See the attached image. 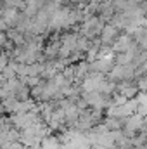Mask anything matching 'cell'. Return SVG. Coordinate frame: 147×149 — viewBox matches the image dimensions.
Listing matches in <instances>:
<instances>
[{
    "mask_svg": "<svg viewBox=\"0 0 147 149\" xmlns=\"http://www.w3.org/2000/svg\"><path fill=\"white\" fill-rule=\"evenodd\" d=\"M114 37H116V28H111V26L104 28V33H102L104 42H109V38H114Z\"/></svg>",
    "mask_w": 147,
    "mask_h": 149,
    "instance_id": "6da1fadb",
    "label": "cell"
}]
</instances>
